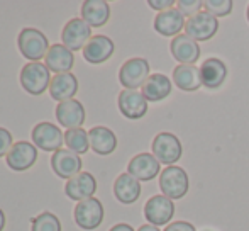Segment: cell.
<instances>
[{"instance_id": "18", "label": "cell", "mask_w": 249, "mask_h": 231, "mask_svg": "<svg viewBox=\"0 0 249 231\" xmlns=\"http://www.w3.org/2000/svg\"><path fill=\"white\" fill-rule=\"evenodd\" d=\"M202 85L209 90H217L227 78V66L220 58H207L200 66Z\"/></svg>"}, {"instance_id": "20", "label": "cell", "mask_w": 249, "mask_h": 231, "mask_svg": "<svg viewBox=\"0 0 249 231\" xmlns=\"http://www.w3.org/2000/svg\"><path fill=\"white\" fill-rule=\"evenodd\" d=\"M170 50L173 58L180 65H195L200 58L198 43L192 39V38H188L187 34H180V36L173 38V41L170 44Z\"/></svg>"}, {"instance_id": "12", "label": "cell", "mask_w": 249, "mask_h": 231, "mask_svg": "<svg viewBox=\"0 0 249 231\" xmlns=\"http://www.w3.org/2000/svg\"><path fill=\"white\" fill-rule=\"evenodd\" d=\"M117 106L121 114L127 119H132V121L144 117L146 113H148V100L142 96L141 90L124 89L119 94Z\"/></svg>"}, {"instance_id": "7", "label": "cell", "mask_w": 249, "mask_h": 231, "mask_svg": "<svg viewBox=\"0 0 249 231\" xmlns=\"http://www.w3.org/2000/svg\"><path fill=\"white\" fill-rule=\"evenodd\" d=\"M75 223L80 226L82 230L92 231L97 230L104 221V206L99 199L92 197V199H85L82 202H76L75 206Z\"/></svg>"}, {"instance_id": "6", "label": "cell", "mask_w": 249, "mask_h": 231, "mask_svg": "<svg viewBox=\"0 0 249 231\" xmlns=\"http://www.w3.org/2000/svg\"><path fill=\"white\" fill-rule=\"evenodd\" d=\"M219 31V20L213 16H210L205 10H200L198 14L188 17L185 22V33L194 41H209Z\"/></svg>"}, {"instance_id": "4", "label": "cell", "mask_w": 249, "mask_h": 231, "mask_svg": "<svg viewBox=\"0 0 249 231\" xmlns=\"http://www.w3.org/2000/svg\"><path fill=\"white\" fill-rule=\"evenodd\" d=\"M188 175L181 167H166L160 173V189L164 197L168 199H181L188 192Z\"/></svg>"}, {"instance_id": "35", "label": "cell", "mask_w": 249, "mask_h": 231, "mask_svg": "<svg viewBox=\"0 0 249 231\" xmlns=\"http://www.w3.org/2000/svg\"><path fill=\"white\" fill-rule=\"evenodd\" d=\"M108 231H134V228L131 225H127V223H119V225L112 226Z\"/></svg>"}, {"instance_id": "27", "label": "cell", "mask_w": 249, "mask_h": 231, "mask_svg": "<svg viewBox=\"0 0 249 231\" xmlns=\"http://www.w3.org/2000/svg\"><path fill=\"white\" fill-rule=\"evenodd\" d=\"M173 82L180 90L195 92L202 87L200 68H197L195 65H178L173 70Z\"/></svg>"}, {"instance_id": "15", "label": "cell", "mask_w": 249, "mask_h": 231, "mask_svg": "<svg viewBox=\"0 0 249 231\" xmlns=\"http://www.w3.org/2000/svg\"><path fill=\"white\" fill-rule=\"evenodd\" d=\"M127 173H131L139 182H149L161 173V165L153 153H139L132 156L127 165Z\"/></svg>"}, {"instance_id": "8", "label": "cell", "mask_w": 249, "mask_h": 231, "mask_svg": "<svg viewBox=\"0 0 249 231\" xmlns=\"http://www.w3.org/2000/svg\"><path fill=\"white\" fill-rule=\"evenodd\" d=\"M61 39L63 44L68 48L70 51H78L87 46L90 39H92V27L82 19V17H75V19L68 20L61 31Z\"/></svg>"}, {"instance_id": "26", "label": "cell", "mask_w": 249, "mask_h": 231, "mask_svg": "<svg viewBox=\"0 0 249 231\" xmlns=\"http://www.w3.org/2000/svg\"><path fill=\"white\" fill-rule=\"evenodd\" d=\"M171 94V80L163 73H153L142 85V96L149 102H160Z\"/></svg>"}, {"instance_id": "38", "label": "cell", "mask_w": 249, "mask_h": 231, "mask_svg": "<svg viewBox=\"0 0 249 231\" xmlns=\"http://www.w3.org/2000/svg\"><path fill=\"white\" fill-rule=\"evenodd\" d=\"M246 16H248V22H249V5H248V10H246Z\"/></svg>"}, {"instance_id": "34", "label": "cell", "mask_w": 249, "mask_h": 231, "mask_svg": "<svg viewBox=\"0 0 249 231\" xmlns=\"http://www.w3.org/2000/svg\"><path fill=\"white\" fill-rule=\"evenodd\" d=\"M148 5L151 7V9L160 10V12H163V10L173 9L175 2H173V0H149Z\"/></svg>"}, {"instance_id": "19", "label": "cell", "mask_w": 249, "mask_h": 231, "mask_svg": "<svg viewBox=\"0 0 249 231\" xmlns=\"http://www.w3.org/2000/svg\"><path fill=\"white\" fill-rule=\"evenodd\" d=\"M185 17L178 9H168L154 17V31L161 36H180L181 29H185Z\"/></svg>"}, {"instance_id": "14", "label": "cell", "mask_w": 249, "mask_h": 231, "mask_svg": "<svg viewBox=\"0 0 249 231\" xmlns=\"http://www.w3.org/2000/svg\"><path fill=\"white\" fill-rule=\"evenodd\" d=\"M51 169L58 177L61 178H73L82 170V158L78 153L71 150H58L51 156Z\"/></svg>"}, {"instance_id": "23", "label": "cell", "mask_w": 249, "mask_h": 231, "mask_svg": "<svg viewBox=\"0 0 249 231\" xmlns=\"http://www.w3.org/2000/svg\"><path fill=\"white\" fill-rule=\"evenodd\" d=\"M114 195L122 204H132L141 195V184L131 173H121L114 182Z\"/></svg>"}, {"instance_id": "28", "label": "cell", "mask_w": 249, "mask_h": 231, "mask_svg": "<svg viewBox=\"0 0 249 231\" xmlns=\"http://www.w3.org/2000/svg\"><path fill=\"white\" fill-rule=\"evenodd\" d=\"M65 145L68 146V150L83 155L90 150V138L89 133L83 128H76V129H68L65 131Z\"/></svg>"}, {"instance_id": "22", "label": "cell", "mask_w": 249, "mask_h": 231, "mask_svg": "<svg viewBox=\"0 0 249 231\" xmlns=\"http://www.w3.org/2000/svg\"><path fill=\"white\" fill-rule=\"evenodd\" d=\"M44 65L56 75L58 73H70V70L75 65L73 51H70L65 44H51L50 51L44 58Z\"/></svg>"}, {"instance_id": "25", "label": "cell", "mask_w": 249, "mask_h": 231, "mask_svg": "<svg viewBox=\"0 0 249 231\" xmlns=\"http://www.w3.org/2000/svg\"><path fill=\"white\" fill-rule=\"evenodd\" d=\"M82 19L90 27H102L110 19V7L105 0H85L82 3Z\"/></svg>"}, {"instance_id": "37", "label": "cell", "mask_w": 249, "mask_h": 231, "mask_svg": "<svg viewBox=\"0 0 249 231\" xmlns=\"http://www.w3.org/2000/svg\"><path fill=\"white\" fill-rule=\"evenodd\" d=\"M3 226H5V214H3V211L0 209V231H3Z\"/></svg>"}, {"instance_id": "9", "label": "cell", "mask_w": 249, "mask_h": 231, "mask_svg": "<svg viewBox=\"0 0 249 231\" xmlns=\"http://www.w3.org/2000/svg\"><path fill=\"white\" fill-rule=\"evenodd\" d=\"M33 143L41 148L43 152H58L61 150L63 141H65V136H63L61 129L58 126L51 124V122H39V124L34 126L33 133Z\"/></svg>"}, {"instance_id": "36", "label": "cell", "mask_w": 249, "mask_h": 231, "mask_svg": "<svg viewBox=\"0 0 249 231\" xmlns=\"http://www.w3.org/2000/svg\"><path fill=\"white\" fill-rule=\"evenodd\" d=\"M138 231H160V228H158V226H153V225H142V226H139Z\"/></svg>"}, {"instance_id": "3", "label": "cell", "mask_w": 249, "mask_h": 231, "mask_svg": "<svg viewBox=\"0 0 249 231\" xmlns=\"http://www.w3.org/2000/svg\"><path fill=\"white\" fill-rule=\"evenodd\" d=\"M151 148H153V155L156 156L158 162L164 163L166 167H173L181 158V153H183V146H181L178 136L166 131L158 133L154 136Z\"/></svg>"}, {"instance_id": "16", "label": "cell", "mask_w": 249, "mask_h": 231, "mask_svg": "<svg viewBox=\"0 0 249 231\" xmlns=\"http://www.w3.org/2000/svg\"><path fill=\"white\" fill-rule=\"evenodd\" d=\"M56 119H58V122L63 128H82V124L85 122V107L76 99L59 102L56 106Z\"/></svg>"}, {"instance_id": "29", "label": "cell", "mask_w": 249, "mask_h": 231, "mask_svg": "<svg viewBox=\"0 0 249 231\" xmlns=\"http://www.w3.org/2000/svg\"><path fill=\"white\" fill-rule=\"evenodd\" d=\"M31 231H61V223L58 216L50 211L37 214L31 223Z\"/></svg>"}, {"instance_id": "5", "label": "cell", "mask_w": 249, "mask_h": 231, "mask_svg": "<svg viewBox=\"0 0 249 231\" xmlns=\"http://www.w3.org/2000/svg\"><path fill=\"white\" fill-rule=\"evenodd\" d=\"M149 78V63L144 58H131L119 70V82L124 89L138 90Z\"/></svg>"}, {"instance_id": "13", "label": "cell", "mask_w": 249, "mask_h": 231, "mask_svg": "<svg viewBox=\"0 0 249 231\" xmlns=\"http://www.w3.org/2000/svg\"><path fill=\"white\" fill-rule=\"evenodd\" d=\"M95 192H97V180L89 172H80L73 178H70L65 185V194L68 195V199L76 202H82L85 199H92Z\"/></svg>"}, {"instance_id": "10", "label": "cell", "mask_w": 249, "mask_h": 231, "mask_svg": "<svg viewBox=\"0 0 249 231\" xmlns=\"http://www.w3.org/2000/svg\"><path fill=\"white\" fill-rule=\"evenodd\" d=\"M7 165L14 172H26L36 163L37 148L29 141H17L7 153Z\"/></svg>"}, {"instance_id": "11", "label": "cell", "mask_w": 249, "mask_h": 231, "mask_svg": "<svg viewBox=\"0 0 249 231\" xmlns=\"http://www.w3.org/2000/svg\"><path fill=\"white\" fill-rule=\"evenodd\" d=\"M175 214V204L171 199L161 195H153L144 204V216L149 225L164 226L171 221Z\"/></svg>"}, {"instance_id": "2", "label": "cell", "mask_w": 249, "mask_h": 231, "mask_svg": "<svg viewBox=\"0 0 249 231\" xmlns=\"http://www.w3.org/2000/svg\"><path fill=\"white\" fill-rule=\"evenodd\" d=\"M17 44H19L20 55L29 61H39V59L46 58L48 51L51 48L50 43H48V38L34 27H26V29L20 31Z\"/></svg>"}, {"instance_id": "32", "label": "cell", "mask_w": 249, "mask_h": 231, "mask_svg": "<svg viewBox=\"0 0 249 231\" xmlns=\"http://www.w3.org/2000/svg\"><path fill=\"white\" fill-rule=\"evenodd\" d=\"M12 146H14V141H12L10 131H7L5 128H0V158L7 156V153L10 152Z\"/></svg>"}, {"instance_id": "33", "label": "cell", "mask_w": 249, "mask_h": 231, "mask_svg": "<svg viewBox=\"0 0 249 231\" xmlns=\"http://www.w3.org/2000/svg\"><path fill=\"white\" fill-rule=\"evenodd\" d=\"M164 231H197V230H195V226L188 221H177V223L168 225L166 228H164Z\"/></svg>"}, {"instance_id": "21", "label": "cell", "mask_w": 249, "mask_h": 231, "mask_svg": "<svg viewBox=\"0 0 249 231\" xmlns=\"http://www.w3.org/2000/svg\"><path fill=\"white\" fill-rule=\"evenodd\" d=\"M48 90H50L51 99L58 100V102L71 100L75 94L78 92V80L73 73H58V75L51 77V83Z\"/></svg>"}, {"instance_id": "24", "label": "cell", "mask_w": 249, "mask_h": 231, "mask_svg": "<svg viewBox=\"0 0 249 231\" xmlns=\"http://www.w3.org/2000/svg\"><path fill=\"white\" fill-rule=\"evenodd\" d=\"M90 138V146L97 155H110L117 148V136L114 135V131L105 126H95L89 131Z\"/></svg>"}, {"instance_id": "17", "label": "cell", "mask_w": 249, "mask_h": 231, "mask_svg": "<svg viewBox=\"0 0 249 231\" xmlns=\"http://www.w3.org/2000/svg\"><path fill=\"white\" fill-rule=\"evenodd\" d=\"M114 50L115 44L110 38L104 36V34H97V36H92V39L83 48V58L92 65H100L114 55Z\"/></svg>"}, {"instance_id": "1", "label": "cell", "mask_w": 249, "mask_h": 231, "mask_svg": "<svg viewBox=\"0 0 249 231\" xmlns=\"http://www.w3.org/2000/svg\"><path fill=\"white\" fill-rule=\"evenodd\" d=\"M50 68L44 63L31 61L26 63L20 70V85L31 96H41L43 92H46L50 89Z\"/></svg>"}, {"instance_id": "30", "label": "cell", "mask_w": 249, "mask_h": 231, "mask_svg": "<svg viewBox=\"0 0 249 231\" xmlns=\"http://www.w3.org/2000/svg\"><path fill=\"white\" fill-rule=\"evenodd\" d=\"M232 0H205L203 2V9L205 12H209L210 16L217 17H226L232 12Z\"/></svg>"}, {"instance_id": "31", "label": "cell", "mask_w": 249, "mask_h": 231, "mask_svg": "<svg viewBox=\"0 0 249 231\" xmlns=\"http://www.w3.org/2000/svg\"><path fill=\"white\" fill-rule=\"evenodd\" d=\"M177 5L178 10L183 14V17H192L200 12V9L203 7V2H200V0H180Z\"/></svg>"}]
</instances>
